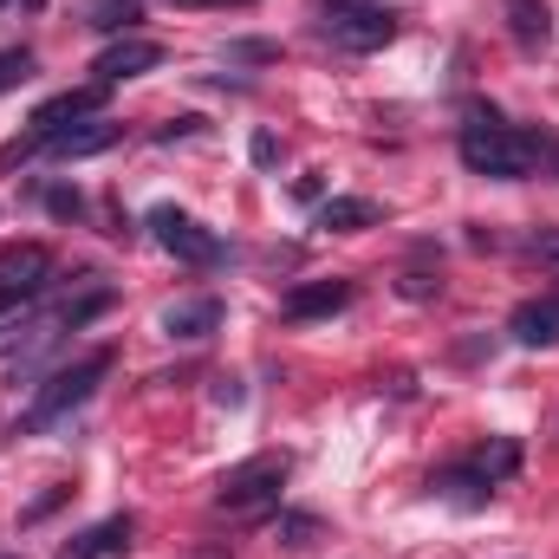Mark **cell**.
Segmentation results:
<instances>
[{
    "label": "cell",
    "instance_id": "obj_1",
    "mask_svg": "<svg viewBox=\"0 0 559 559\" xmlns=\"http://www.w3.org/2000/svg\"><path fill=\"white\" fill-rule=\"evenodd\" d=\"M105 378H111V352H85L79 365L52 371V378H46L33 397H26V411H20V423H13V429H20V436H39V429H52L59 417H72V411H79V404H85V397L105 384Z\"/></svg>",
    "mask_w": 559,
    "mask_h": 559
},
{
    "label": "cell",
    "instance_id": "obj_2",
    "mask_svg": "<svg viewBox=\"0 0 559 559\" xmlns=\"http://www.w3.org/2000/svg\"><path fill=\"white\" fill-rule=\"evenodd\" d=\"M540 143L534 131H514V124H468L462 131V163L475 169V176H495V182H521L534 163H540Z\"/></svg>",
    "mask_w": 559,
    "mask_h": 559
},
{
    "label": "cell",
    "instance_id": "obj_3",
    "mask_svg": "<svg viewBox=\"0 0 559 559\" xmlns=\"http://www.w3.org/2000/svg\"><path fill=\"white\" fill-rule=\"evenodd\" d=\"M286 455H248V462H235L222 481H215V508L228 514V521H261V514H274L280 508V488H286Z\"/></svg>",
    "mask_w": 559,
    "mask_h": 559
},
{
    "label": "cell",
    "instance_id": "obj_4",
    "mask_svg": "<svg viewBox=\"0 0 559 559\" xmlns=\"http://www.w3.org/2000/svg\"><path fill=\"white\" fill-rule=\"evenodd\" d=\"M105 111V85H72V92H59V98H46L39 111H33V138H20L7 150V163H20V156H33V143H46L52 131H66V124H85V118H98Z\"/></svg>",
    "mask_w": 559,
    "mask_h": 559
},
{
    "label": "cell",
    "instance_id": "obj_5",
    "mask_svg": "<svg viewBox=\"0 0 559 559\" xmlns=\"http://www.w3.org/2000/svg\"><path fill=\"white\" fill-rule=\"evenodd\" d=\"M150 235L176 254V261H189V267H209V261H222V235L215 228H202L195 215H182V209H150Z\"/></svg>",
    "mask_w": 559,
    "mask_h": 559
},
{
    "label": "cell",
    "instance_id": "obj_6",
    "mask_svg": "<svg viewBox=\"0 0 559 559\" xmlns=\"http://www.w3.org/2000/svg\"><path fill=\"white\" fill-rule=\"evenodd\" d=\"M325 39L338 52H378L397 39V13L391 7H352V13H332L325 20Z\"/></svg>",
    "mask_w": 559,
    "mask_h": 559
},
{
    "label": "cell",
    "instance_id": "obj_7",
    "mask_svg": "<svg viewBox=\"0 0 559 559\" xmlns=\"http://www.w3.org/2000/svg\"><path fill=\"white\" fill-rule=\"evenodd\" d=\"M0 286L39 299V293L52 286V254H46L39 241H13V248H0Z\"/></svg>",
    "mask_w": 559,
    "mask_h": 559
},
{
    "label": "cell",
    "instance_id": "obj_8",
    "mask_svg": "<svg viewBox=\"0 0 559 559\" xmlns=\"http://www.w3.org/2000/svg\"><path fill=\"white\" fill-rule=\"evenodd\" d=\"M163 66V46L156 39H118V46H105L98 52V85H118V79H143V72H156Z\"/></svg>",
    "mask_w": 559,
    "mask_h": 559
},
{
    "label": "cell",
    "instance_id": "obj_9",
    "mask_svg": "<svg viewBox=\"0 0 559 559\" xmlns=\"http://www.w3.org/2000/svg\"><path fill=\"white\" fill-rule=\"evenodd\" d=\"M508 332H514V345H527V352L559 345V299H554V293L521 299V306H514V319H508Z\"/></svg>",
    "mask_w": 559,
    "mask_h": 559
},
{
    "label": "cell",
    "instance_id": "obj_10",
    "mask_svg": "<svg viewBox=\"0 0 559 559\" xmlns=\"http://www.w3.org/2000/svg\"><path fill=\"white\" fill-rule=\"evenodd\" d=\"M118 138H124V124H111V118H85V124L52 131V138L33 143V150H52V156H98V150H111Z\"/></svg>",
    "mask_w": 559,
    "mask_h": 559
},
{
    "label": "cell",
    "instance_id": "obj_11",
    "mask_svg": "<svg viewBox=\"0 0 559 559\" xmlns=\"http://www.w3.org/2000/svg\"><path fill=\"white\" fill-rule=\"evenodd\" d=\"M131 534H138V527H131V514H111V521L85 527V534H79L59 559H118V554H131Z\"/></svg>",
    "mask_w": 559,
    "mask_h": 559
},
{
    "label": "cell",
    "instance_id": "obj_12",
    "mask_svg": "<svg viewBox=\"0 0 559 559\" xmlns=\"http://www.w3.org/2000/svg\"><path fill=\"white\" fill-rule=\"evenodd\" d=\"M501 7H508V33H514L521 52H547V46H554V13H547V0H501Z\"/></svg>",
    "mask_w": 559,
    "mask_h": 559
},
{
    "label": "cell",
    "instance_id": "obj_13",
    "mask_svg": "<svg viewBox=\"0 0 559 559\" xmlns=\"http://www.w3.org/2000/svg\"><path fill=\"white\" fill-rule=\"evenodd\" d=\"M352 306V280H306L286 293V319H319V312H338Z\"/></svg>",
    "mask_w": 559,
    "mask_h": 559
},
{
    "label": "cell",
    "instance_id": "obj_14",
    "mask_svg": "<svg viewBox=\"0 0 559 559\" xmlns=\"http://www.w3.org/2000/svg\"><path fill=\"white\" fill-rule=\"evenodd\" d=\"M215 325H222V299H176V306L163 312V332H169V338H189V345L209 338Z\"/></svg>",
    "mask_w": 559,
    "mask_h": 559
},
{
    "label": "cell",
    "instance_id": "obj_15",
    "mask_svg": "<svg viewBox=\"0 0 559 559\" xmlns=\"http://www.w3.org/2000/svg\"><path fill=\"white\" fill-rule=\"evenodd\" d=\"M319 228H332V235H358V228H378V202H365V195H332V202L319 209Z\"/></svg>",
    "mask_w": 559,
    "mask_h": 559
},
{
    "label": "cell",
    "instance_id": "obj_16",
    "mask_svg": "<svg viewBox=\"0 0 559 559\" xmlns=\"http://www.w3.org/2000/svg\"><path fill=\"white\" fill-rule=\"evenodd\" d=\"M436 488H442V495H449L455 508H481V501L495 495V481H488V475H481L475 462H462V468H449V475H442Z\"/></svg>",
    "mask_w": 559,
    "mask_h": 559
},
{
    "label": "cell",
    "instance_id": "obj_17",
    "mask_svg": "<svg viewBox=\"0 0 559 559\" xmlns=\"http://www.w3.org/2000/svg\"><path fill=\"white\" fill-rule=\"evenodd\" d=\"M138 0H92L85 7V26H98V33H131L138 26Z\"/></svg>",
    "mask_w": 559,
    "mask_h": 559
},
{
    "label": "cell",
    "instance_id": "obj_18",
    "mask_svg": "<svg viewBox=\"0 0 559 559\" xmlns=\"http://www.w3.org/2000/svg\"><path fill=\"white\" fill-rule=\"evenodd\" d=\"M475 468H481L488 481H508V475L521 468V442H508V436H501L495 449H481V455H475Z\"/></svg>",
    "mask_w": 559,
    "mask_h": 559
},
{
    "label": "cell",
    "instance_id": "obj_19",
    "mask_svg": "<svg viewBox=\"0 0 559 559\" xmlns=\"http://www.w3.org/2000/svg\"><path fill=\"white\" fill-rule=\"evenodd\" d=\"M26 79H33V52L26 46H7L0 52V92H20Z\"/></svg>",
    "mask_w": 559,
    "mask_h": 559
},
{
    "label": "cell",
    "instance_id": "obj_20",
    "mask_svg": "<svg viewBox=\"0 0 559 559\" xmlns=\"http://www.w3.org/2000/svg\"><path fill=\"white\" fill-rule=\"evenodd\" d=\"M312 534H319V521H312V514H286V521H280V540H286L293 554H299V547H312Z\"/></svg>",
    "mask_w": 559,
    "mask_h": 559
},
{
    "label": "cell",
    "instance_id": "obj_21",
    "mask_svg": "<svg viewBox=\"0 0 559 559\" xmlns=\"http://www.w3.org/2000/svg\"><path fill=\"white\" fill-rule=\"evenodd\" d=\"M46 209H52V215H79V189H52Z\"/></svg>",
    "mask_w": 559,
    "mask_h": 559
},
{
    "label": "cell",
    "instance_id": "obj_22",
    "mask_svg": "<svg viewBox=\"0 0 559 559\" xmlns=\"http://www.w3.org/2000/svg\"><path fill=\"white\" fill-rule=\"evenodd\" d=\"M274 156H280V143L267 138V131H261V138H254V163H261V169H267V163H274Z\"/></svg>",
    "mask_w": 559,
    "mask_h": 559
},
{
    "label": "cell",
    "instance_id": "obj_23",
    "mask_svg": "<svg viewBox=\"0 0 559 559\" xmlns=\"http://www.w3.org/2000/svg\"><path fill=\"white\" fill-rule=\"evenodd\" d=\"M352 7H384V0H325V13H352Z\"/></svg>",
    "mask_w": 559,
    "mask_h": 559
},
{
    "label": "cell",
    "instance_id": "obj_24",
    "mask_svg": "<svg viewBox=\"0 0 559 559\" xmlns=\"http://www.w3.org/2000/svg\"><path fill=\"white\" fill-rule=\"evenodd\" d=\"M13 306H26V293H7V286H0V319H7Z\"/></svg>",
    "mask_w": 559,
    "mask_h": 559
},
{
    "label": "cell",
    "instance_id": "obj_25",
    "mask_svg": "<svg viewBox=\"0 0 559 559\" xmlns=\"http://www.w3.org/2000/svg\"><path fill=\"white\" fill-rule=\"evenodd\" d=\"M540 156H547V163L559 169V143H540Z\"/></svg>",
    "mask_w": 559,
    "mask_h": 559
},
{
    "label": "cell",
    "instance_id": "obj_26",
    "mask_svg": "<svg viewBox=\"0 0 559 559\" xmlns=\"http://www.w3.org/2000/svg\"><path fill=\"white\" fill-rule=\"evenodd\" d=\"M176 7H228V0H176Z\"/></svg>",
    "mask_w": 559,
    "mask_h": 559
},
{
    "label": "cell",
    "instance_id": "obj_27",
    "mask_svg": "<svg viewBox=\"0 0 559 559\" xmlns=\"http://www.w3.org/2000/svg\"><path fill=\"white\" fill-rule=\"evenodd\" d=\"M0 7H7V0H0Z\"/></svg>",
    "mask_w": 559,
    "mask_h": 559
},
{
    "label": "cell",
    "instance_id": "obj_28",
    "mask_svg": "<svg viewBox=\"0 0 559 559\" xmlns=\"http://www.w3.org/2000/svg\"><path fill=\"white\" fill-rule=\"evenodd\" d=\"M7 559H13V554H7Z\"/></svg>",
    "mask_w": 559,
    "mask_h": 559
}]
</instances>
